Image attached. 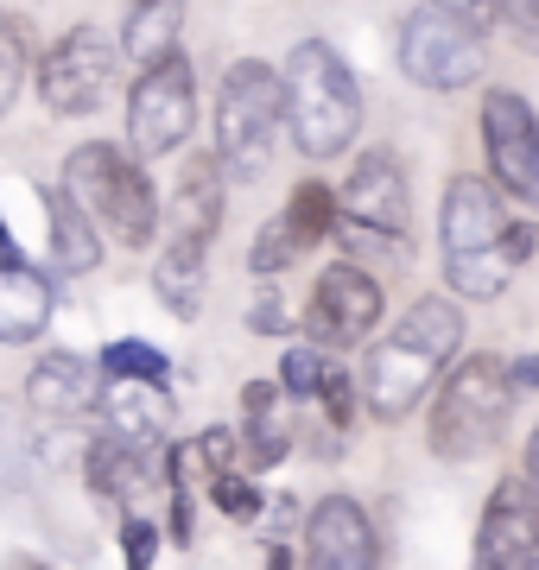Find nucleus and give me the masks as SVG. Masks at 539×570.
Instances as JSON below:
<instances>
[{"mask_svg":"<svg viewBox=\"0 0 539 570\" xmlns=\"http://www.w3.org/2000/svg\"><path fill=\"white\" fill-rule=\"evenodd\" d=\"M457 348H463V311H457V298H444V292L413 298L406 317L362 355V374L355 381H362L369 412L381 425L413 419L432 400V387L444 381V367L457 362Z\"/></svg>","mask_w":539,"mask_h":570,"instance_id":"1","label":"nucleus"},{"mask_svg":"<svg viewBox=\"0 0 539 570\" xmlns=\"http://www.w3.org/2000/svg\"><path fill=\"white\" fill-rule=\"evenodd\" d=\"M280 82H286L292 146L305 159L350 153L355 134H362V89H355L343 51H331L324 39H298L286 51V63H280Z\"/></svg>","mask_w":539,"mask_h":570,"instance_id":"2","label":"nucleus"},{"mask_svg":"<svg viewBox=\"0 0 539 570\" xmlns=\"http://www.w3.org/2000/svg\"><path fill=\"white\" fill-rule=\"evenodd\" d=\"M514 393H520L514 367L501 362V355H463L432 393V431H425L432 456H444V463H470V456H482V450L508 431Z\"/></svg>","mask_w":539,"mask_h":570,"instance_id":"3","label":"nucleus"},{"mask_svg":"<svg viewBox=\"0 0 539 570\" xmlns=\"http://www.w3.org/2000/svg\"><path fill=\"white\" fill-rule=\"evenodd\" d=\"M280 121H286V82L261 58H235L223 70L216 96V159L228 184H261L273 153H280Z\"/></svg>","mask_w":539,"mask_h":570,"instance_id":"4","label":"nucleus"},{"mask_svg":"<svg viewBox=\"0 0 539 570\" xmlns=\"http://www.w3.org/2000/svg\"><path fill=\"white\" fill-rule=\"evenodd\" d=\"M63 184L84 197V209L127 254H140V247L159 242V190L146 178L140 153L127 159V146H115V140H84L63 159Z\"/></svg>","mask_w":539,"mask_h":570,"instance_id":"5","label":"nucleus"},{"mask_svg":"<svg viewBox=\"0 0 539 570\" xmlns=\"http://www.w3.org/2000/svg\"><path fill=\"white\" fill-rule=\"evenodd\" d=\"M400 70L419 89L457 96V89H470L482 77V32L470 20H457L451 7L419 0L413 13L400 20Z\"/></svg>","mask_w":539,"mask_h":570,"instance_id":"6","label":"nucleus"},{"mask_svg":"<svg viewBox=\"0 0 539 570\" xmlns=\"http://www.w3.org/2000/svg\"><path fill=\"white\" fill-rule=\"evenodd\" d=\"M190 127H197V77H190L185 51H171V58L146 63L127 89V146L140 159H166L190 140Z\"/></svg>","mask_w":539,"mask_h":570,"instance_id":"7","label":"nucleus"},{"mask_svg":"<svg viewBox=\"0 0 539 570\" xmlns=\"http://www.w3.org/2000/svg\"><path fill=\"white\" fill-rule=\"evenodd\" d=\"M115 51L121 45L96 32V26H70L51 51L39 58L32 82H39V102L63 121H77V115H96V108L115 96Z\"/></svg>","mask_w":539,"mask_h":570,"instance_id":"8","label":"nucleus"},{"mask_svg":"<svg viewBox=\"0 0 539 570\" xmlns=\"http://www.w3.org/2000/svg\"><path fill=\"white\" fill-rule=\"evenodd\" d=\"M381 311H388L381 273H369L362 261H331L312 285L305 330H312V343H324V348H362L369 330H381Z\"/></svg>","mask_w":539,"mask_h":570,"instance_id":"9","label":"nucleus"},{"mask_svg":"<svg viewBox=\"0 0 539 570\" xmlns=\"http://www.w3.org/2000/svg\"><path fill=\"white\" fill-rule=\"evenodd\" d=\"M482 146H489V178L539 209V115L514 89H482Z\"/></svg>","mask_w":539,"mask_h":570,"instance_id":"10","label":"nucleus"},{"mask_svg":"<svg viewBox=\"0 0 539 570\" xmlns=\"http://www.w3.org/2000/svg\"><path fill=\"white\" fill-rule=\"evenodd\" d=\"M336 197H343V223L374 228V235H394V242L413 235V190H406V165H400L388 146L362 153Z\"/></svg>","mask_w":539,"mask_h":570,"instance_id":"11","label":"nucleus"},{"mask_svg":"<svg viewBox=\"0 0 539 570\" xmlns=\"http://www.w3.org/2000/svg\"><path fill=\"white\" fill-rule=\"evenodd\" d=\"M477 564L489 570H539V501L527 475H508L477 527Z\"/></svg>","mask_w":539,"mask_h":570,"instance_id":"12","label":"nucleus"},{"mask_svg":"<svg viewBox=\"0 0 539 570\" xmlns=\"http://www.w3.org/2000/svg\"><path fill=\"white\" fill-rule=\"evenodd\" d=\"M381 558V539H374V520L362 501L350 494H324L312 513H305V564L317 570H369Z\"/></svg>","mask_w":539,"mask_h":570,"instance_id":"13","label":"nucleus"},{"mask_svg":"<svg viewBox=\"0 0 539 570\" xmlns=\"http://www.w3.org/2000/svg\"><path fill=\"white\" fill-rule=\"evenodd\" d=\"M508 190L489 178H470V171H457L444 184V209H438V242L444 254H470V247H489L508 235Z\"/></svg>","mask_w":539,"mask_h":570,"instance_id":"14","label":"nucleus"},{"mask_svg":"<svg viewBox=\"0 0 539 570\" xmlns=\"http://www.w3.org/2000/svg\"><path fill=\"white\" fill-rule=\"evenodd\" d=\"M96 412H102V431H115L140 450H159L171 438V419H178L166 381H140V374H108Z\"/></svg>","mask_w":539,"mask_h":570,"instance_id":"15","label":"nucleus"},{"mask_svg":"<svg viewBox=\"0 0 539 570\" xmlns=\"http://www.w3.org/2000/svg\"><path fill=\"white\" fill-rule=\"evenodd\" d=\"M539 254V228H508L501 242L489 247H470V254H444V279H451L457 298H477V305H489V298H501L508 292V279L520 273V261H533Z\"/></svg>","mask_w":539,"mask_h":570,"instance_id":"16","label":"nucleus"},{"mask_svg":"<svg viewBox=\"0 0 539 570\" xmlns=\"http://www.w3.org/2000/svg\"><path fill=\"white\" fill-rule=\"evenodd\" d=\"M228 190V171L223 159H216V146L209 153H190L185 165V178H178V197H171V242H185V247H209L216 242V228H223V197Z\"/></svg>","mask_w":539,"mask_h":570,"instance_id":"17","label":"nucleus"},{"mask_svg":"<svg viewBox=\"0 0 539 570\" xmlns=\"http://www.w3.org/2000/svg\"><path fill=\"white\" fill-rule=\"evenodd\" d=\"M96 400H102V381H96V367H89L84 355H70V348L39 355L32 374H26V406L39 412V419H84V412H96Z\"/></svg>","mask_w":539,"mask_h":570,"instance_id":"18","label":"nucleus"},{"mask_svg":"<svg viewBox=\"0 0 539 570\" xmlns=\"http://www.w3.org/2000/svg\"><path fill=\"white\" fill-rule=\"evenodd\" d=\"M51 305H58L51 279L26 254H7L0 261V343L7 348L39 343L45 330H51Z\"/></svg>","mask_w":539,"mask_h":570,"instance_id":"19","label":"nucleus"},{"mask_svg":"<svg viewBox=\"0 0 539 570\" xmlns=\"http://www.w3.org/2000/svg\"><path fill=\"white\" fill-rule=\"evenodd\" d=\"M45 216H51V266H58L63 279L96 273V261H102V223L84 209V197L70 184H45Z\"/></svg>","mask_w":539,"mask_h":570,"instance_id":"20","label":"nucleus"},{"mask_svg":"<svg viewBox=\"0 0 539 570\" xmlns=\"http://www.w3.org/2000/svg\"><path fill=\"white\" fill-rule=\"evenodd\" d=\"M178 32H185V0H127L121 58L146 70V63H159L178 51Z\"/></svg>","mask_w":539,"mask_h":570,"instance_id":"21","label":"nucleus"},{"mask_svg":"<svg viewBox=\"0 0 539 570\" xmlns=\"http://www.w3.org/2000/svg\"><path fill=\"white\" fill-rule=\"evenodd\" d=\"M84 469H89V482H96L102 501H140L146 482H153V450H140V444H127V438H115V431H102V438L89 444Z\"/></svg>","mask_w":539,"mask_h":570,"instance_id":"22","label":"nucleus"},{"mask_svg":"<svg viewBox=\"0 0 539 570\" xmlns=\"http://www.w3.org/2000/svg\"><path fill=\"white\" fill-rule=\"evenodd\" d=\"M204 261H209V247L166 242V254H159V266H153V292H159V305H166L171 317H185V324L204 311Z\"/></svg>","mask_w":539,"mask_h":570,"instance_id":"23","label":"nucleus"},{"mask_svg":"<svg viewBox=\"0 0 539 570\" xmlns=\"http://www.w3.org/2000/svg\"><path fill=\"white\" fill-rule=\"evenodd\" d=\"M280 216H286V228H292L305 247H317V242H331L336 223H343V197H336L324 178H305V184L286 197V209H280Z\"/></svg>","mask_w":539,"mask_h":570,"instance_id":"24","label":"nucleus"},{"mask_svg":"<svg viewBox=\"0 0 539 570\" xmlns=\"http://www.w3.org/2000/svg\"><path fill=\"white\" fill-rule=\"evenodd\" d=\"M298 254H305V242L286 228V216H273V223H261V235H254L248 266H254V279H280V273H286Z\"/></svg>","mask_w":539,"mask_h":570,"instance_id":"25","label":"nucleus"},{"mask_svg":"<svg viewBox=\"0 0 539 570\" xmlns=\"http://www.w3.org/2000/svg\"><path fill=\"white\" fill-rule=\"evenodd\" d=\"M102 374H140V381H171V362H166V348L140 343V336H127V343H108V348H102Z\"/></svg>","mask_w":539,"mask_h":570,"instance_id":"26","label":"nucleus"},{"mask_svg":"<svg viewBox=\"0 0 539 570\" xmlns=\"http://www.w3.org/2000/svg\"><path fill=\"white\" fill-rule=\"evenodd\" d=\"M324 343L312 348H286L280 355V393H292V400H317V387H324Z\"/></svg>","mask_w":539,"mask_h":570,"instance_id":"27","label":"nucleus"},{"mask_svg":"<svg viewBox=\"0 0 539 570\" xmlns=\"http://www.w3.org/2000/svg\"><path fill=\"white\" fill-rule=\"evenodd\" d=\"M20 89H26V39L20 26L0 13V115L20 102Z\"/></svg>","mask_w":539,"mask_h":570,"instance_id":"28","label":"nucleus"},{"mask_svg":"<svg viewBox=\"0 0 539 570\" xmlns=\"http://www.w3.org/2000/svg\"><path fill=\"white\" fill-rule=\"evenodd\" d=\"M209 501H216L228 520H254V513H261V489L248 482V469H223V475H209Z\"/></svg>","mask_w":539,"mask_h":570,"instance_id":"29","label":"nucleus"},{"mask_svg":"<svg viewBox=\"0 0 539 570\" xmlns=\"http://www.w3.org/2000/svg\"><path fill=\"white\" fill-rule=\"evenodd\" d=\"M355 374H343V367H324V387H317V400H324V412H331V431H350L355 419Z\"/></svg>","mask_w":539,"mask_h":570,"instance_id":"30","label":"nucleus"},{"mask_svg":"<svg viewBox=\"0 0 539 570\" xmlns=\"http://www.w3.org/2000/svg\"><path fill=\"white\" fill-rule=\"evenodd\" d=\"M248 330L254 336H286V298H280V279H261L248 305Z\"/></svg>","mask_w":539,"mask_h":570,"instance_id":"31","label":"nucleus"},{"mask_svg":"<svg viewBox=\"0 0 539 570\" xmlns=\"http://www.w3.org/2000/svg\"><path fill=\"white\" fill-rule=\"evenodd\" d=\"M501 26L514 32V45H527V51H539V0H496Z\"/></svg>","mask_w":539,"mask_h":570,"instance_id":"32","label":"nucleus"},{"mask_svg":"<svg viewBox=\"0 0 539 570\" xmlns=\"http://www.w3.org/2000/svg\"><path fill=\"white\" fill-rule=\"evenodd\" d=\"M121 558L146 570L153 558H159V532L146 527V520H127V527H121Z\"/></svg>","mask_w":539,"mask_h":570,"instance_id":"33","label":"nucleus"},{"mask_svg":"<svg viewBox=\"0 0 539 570\" xmlns=\"http://www.w3.org/2000/svg\"><path fill=\"white\" fill-rule=\"evenodd\" d=\"M438 7H451L457 20H470V26L482 32V39H489V26L501 20V13H496V0H438Z\"/></svg>","mask_w":539,"mask_h":570,"instance_id":"34","label":"nucleus"},{"mask_svg":"<svg viewBox=\"0 0 539 570\" xmlns=\"http://www.w3.org/2000/svg\"><path fill=\"white\" fill-rule=\"evenodd\" d=\"M520 475H527V489H533V501H539V425H533V438H527V450H520Z\"/></svg>","mask_w":539,"mask_h":570,"instance_id":"35","label":"nucleus"},{"mask_svg":"<svg viewBox=\"0 0 539 570\" xmlns=\"http://www.w3.org/2000/svg\"><path fill=\"white\" fill-rule=\"evenodd\" d=\"M514 367V387L520 393H539V355H520V362H508Z\"/></svg>","mask_w":539,"mask_h":570,"instance_id":"36","label":"nucleus"},{"mask_svg":"<svg viewBox=\"0 0 539 570\" xmlns=\"http://www.w3.org/2000/svg\"><path fill=\"white\" fill-rule=\"evenodd\" d=\"M7 254H20V247H13V235H7V223H0V261H7Z\"/></svg>","mask_w":539,"mask_h":570,"instance_id":"37","label":"nucleus"}]
</instances>
